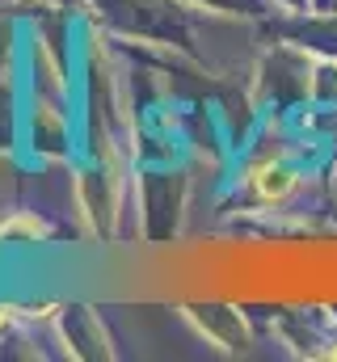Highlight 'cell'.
<instances>
[{
    "mask_svg": "<svg viewBox=\"0 0 337 362\" xmlns=\"http://www.w3.org/2000/svg\"><path fill=\"white\" fill-rule=\"evenodd\" d=\"M0 236H42V223L38 219H13L0 228Z\"/></svg>",
    "mask_w": 337,
    "mask_h": 362,
    "instance_id": "7a4b0ae2",
    "label": "cell"
},
{
    "mask_svg": "<svg viewBox=\"0 0 337 362\" xmlns=\"http://www.w3.org/2000/svg\"><path fill=\"white\" fill-rule=\"evenodd\" d=\"M0 325H8V308H0Z\"/></svg>",
    "mask_w": 337,
    "mask_h": 362,
    "instance_id": "3957f363",
    "label": "cell"
},
{
    "mask_svg": "<svg viewBox=\"0 0 337 362\" xmlns=\"http://www.w3.org/2000/svg\"><path fill=\"white\" fill-rule=\"evenodd\" d=\"M249 185H253V194H257V198L278 202V198H287V194H291L295 177H291L282 165H257V169H253V177H249Z\"/></svg>",
    "mask_w": 337,
    "mask_h": 362,
    "instance_id": "6da1fadb",
    "label": "cell"
}]
</instances>
